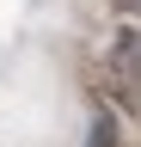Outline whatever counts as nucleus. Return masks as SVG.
<instances>
[{
    "label": "nucleus",
    "instance_id": "obj_1",
    "mask_svg": "<svg viewBox=\"0 0 141 147\" xmlns=\"http://www.w3.org/2000/svg\"><path fill=\"white\" fill-rule=\"evenodd\" d=\"M104 92L117 98V117L141 123V25H123L104 49V67H98Z\"/></svg>",
    "mask_w": 141,
    "mask_h": 147
},
{
    "label": "nucleus",
    "instance_id": "obj_3",
    "mask_svg": "<svg viewBox=\"0 0 141 147\" xmlns=\"http://www.w3.org/2000/svg\"><path fill=\"white\" fill-rule=\"evenodd\" d=\"M117 12L129 18V25H141V0H117Z\"/></svg>",
    "mask_w": 141,
    "mask_h": 147
},
{
    "label": "nucleus",
    "instance_id": "obj_2",
    "mask_svg": "<svg viewBox=\"0 0 141 147\" xmlns=\"http://www.w3.org/2000/svg\"><path fill=\"white\" fill-rule=\"evenodd\" d=\"M86 147H129V135H123V117H117V110H98V117L86 123Z\"/></svg>",
    "mask_w": 141,
    "mask_h": 147
}]
</instances>
